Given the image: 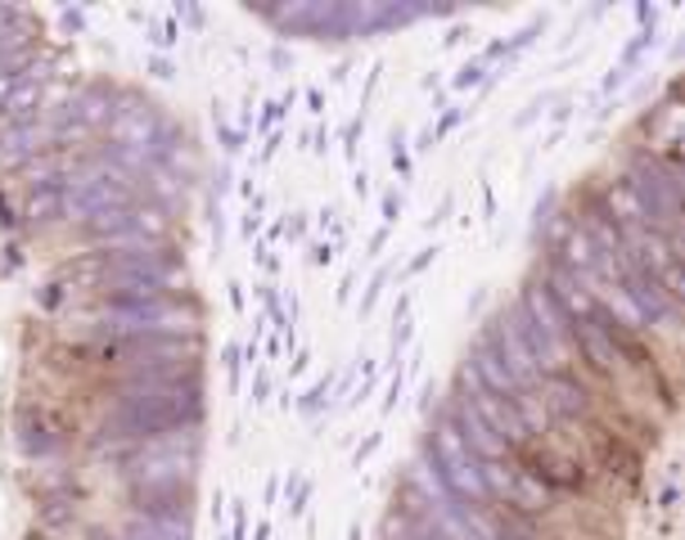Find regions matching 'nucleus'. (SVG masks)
Wrapping results in <instances>:
<instances>
[{
    "label": "nucleus",
    "instance_id": "nucleus-10",
    "mask_svg": "<svg viewBox=\"0 0 685 540\" xmlns=\"http://www.w3.org/2000/svg\"><path fill=\"white\" fill-rule=\"evenodd\" d=\"M36 104H41V81H23V86H10V100H6V131H19V126H28V118L36 113Z\"/></svg>",
    "mask_w": 685,
    "mask_h": 540
},
{
    "label": "nucleus",
    "instance_id": "nucleus-9",
    "mask_svg": "<svg viewBox=\"0 0 685 540\" xmlns=\"http://www.w3.org/2000/svg\"><path fill=\"white\" fill-rule=\"evenodd\" d=\"M68 441V423L59 415H51L45 406H23L19 410V447L28 455H51Z\"/></svg>",
    "mask_w": 685,
    "mask_h": 540
},
{
    "label": "nucleus",
    "instance_id": "nucleus-1",
    "mask_svg": "<svg viewBox=\"0 0 685 540\" xmlns=\"http://www.w3.org/2000/svg\"><path fill=\"white\" fill-rule=\"evenodd\" d=\"M204 415V401H199V378H189L181 387H172L167 397H154V401H118L105 423H100V437L95 447H140V441H159V437H172L181 428H194Z\"/></svg>",
    "mask_w": 685,
    "mask_h": 540
},
{
    "label": "nucleus",
    "instance_id": "nucleus-2",
    "mask_svg": "<svg viewBox=\"0 0 685 540\" xmlns=\"http://www.w3.org/2000/svg\"><path fill=\"white\" fill-rule=\"evenodd\" d=\"M514 316V329L523 338V348L532 352L536 370L542 378H555V374H577V348H573V324L559 316V307L551 302V293L542 284H532L523 293V307L510 311Z\"/></svg>",
    "mask_w": 685,
    "mask_h": 540
},
{
    "label": "nucleus",
    "instance_id": "nucleus-5",
    "mask_svg": "<svg viewBox=\"0 0 685 540\" xmlns=\"http://www.w3.org/2000/svg\"><path fill=\"white\" fill-rule=\"evenodd\" d=\"M428 460H433L437 477H443V486L456 496L460 509H492V500H487V486H482L478 455L465 447V437H460V428L452 419H437Z\"/></svg>",
    "mask_w": 685,
    "mask_h": 540
},
{
    "label": "nucleus",
    "instance_id": "nucleus-7",
    "mask_svg": "<svg viewBox=\"0 0 685 540\" xmlns=\"http://www.w3.org/2000/svg\"><path fill=\"white\" fill-rule=\"evenodd\" d=\"M131 208V194L109 176H68L64 180V217L73 221H90V217H105V212H122Z\"/></svg>",
    "mask_w": 685,
    "mask_h": 540
},
{
    "label": "nucleus",
    "instance_id": "nucleus-8",
    "mask_svg": "<svg viewBox=\"0 0 685 540\" xmlns=\"http://www.w3.org/2000/svg\"><path fill=\"white\" fill-rule=\"evenodd\" d=\"M487 348L497 352V361L505 365L510 383L523 392V397H536V387H542V370H536L532 352L523 348V338H519V329H514V316H510V311L492 324V338H487Z\"/></svg>",
    "mask_w": 685,
    "mask_h": 540
},
{
    "label": "nucleus",
    "instance_id": "nucleus-3",
    "mask_svg": "<svg viewBox=\"0 0 685 540\" xmlns=\"http://www.w3.org/2000/svg\"><path fill=\"white\" fill-rule=\"evenodd\" d=\"M86 356L105 370L127 374H150V370H194V342L167 338V333H135V338H100L90 342Z\"/></svg>",
    "mask_w": 685,
    "mask_h": 540
},
{
    "label": "nucleus",
    "instance_id": "nucleus-6",
    "mask_svg": "<svg viewBox=\"0 0 685 540\" xmlns=\"http://www.w3.org/2000/svg\"><path fill=\"white\" fill-rule=\"evenodd\" d=\"M532 482H542L551 496H559V491H586L591 486V469H586L581 455H573L568 447H555L551 437H532L523 451L510 455Z\"/></svg>",
    "mask_w": 685,
    "mask_h": 540
},
{
    "label": "nucleus",
    "instance_id": "nucleus-4",
    "mask_svg": "<svg viewBox=\"0 0 685 540\" xmlns=\"http://www.w3.org/2000/svg\"><path fill=\"white\" fill-rule=\"evenodd\" d=\"M627 189H631V199L641 203L645 225L654 234H663L667 243H681V180H676V167L659 163L654 154L635 158L631 172H627Z\"/></svg>",
    "mask_w": 685,
    "mask_h": 540
},
{
    "label": "nucleus",
    "instance_id": "nucleus-11",
    "mask_svg": "<svg viewBox=\"0 0 685 540\" xmlns=\"http://www.w3.org/2000/svg\"><path fill=\"white\" fill-rule=\"evenodd\" d=\"M10 86H14V77H0V109H6V100H10Z\"/></svg>",
    "mask_w": 685,
    "mask_h": 540
}]
</instances>
